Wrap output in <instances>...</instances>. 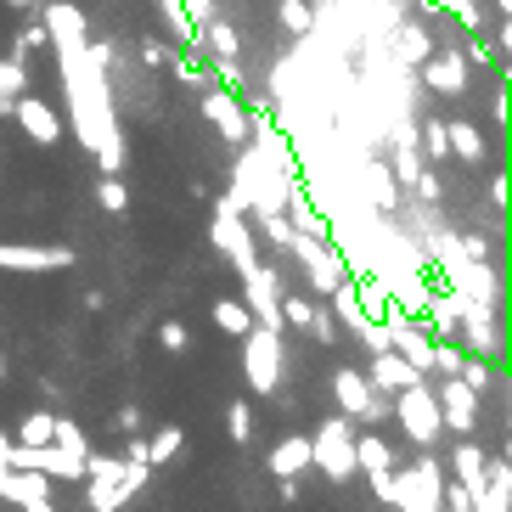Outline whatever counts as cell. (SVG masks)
<instances>
[{
    "label": "cell",
    "mask_w": 512,
    "mask_h": 512,
    "mask_svg": "<svg viewBox=\"0 0 512 512\" xmlns=\"http://www.w3.org/2000/svg\"><path fill=\"white\" fill-rule=\"evenodd\" d=\"M417 237H422V248H428V265H434L439 276H445V287H456L462 299H479V304H496V271L484 265V259H473L462 248V237H456L451 226L439 231V226H428V220H417Z\"/></svg>",
    "instance_id": "cell-1"
},
{
    "label": "cell",
    "mask_w": 512,
    "mask_h": 512,
    "mask_svg": "<svg viewBox=\"0 0 512 512\" xmlns=\"http://www.w3.org/2000/svg\"><path fill=\"white\" fill-rule=\"evenodd\" d=\"M389 417H400V434L411 439V445H422V451H434L439 439H445V417H439V400L428 383H411V389L389 394Z\"/></svg>",
    "instance_id": "cell-2"
},
{
    "label": "cell",
    "mask_w": 512,
    "mask_h": 512,
    "mask_svg": "<svg viewBox=\"0 0 512 512\" xmlns=\"http://www.w3.org/2000/svg\"><path fill=\"white\" fill-rule=\"evenodd\" d=\"M282 332H271V327H248L242 332V377H248V389L254 394H265L271 400L276 389H282Z\"/></svg>",
    "instance_id": "cell-3"
},
{
    "label": "cell",
    "mask_w": 512,
    "mask_h": 512,
    "mask_svg": "<svg viewBox=\"0 0 512 512\" xmlns=\"http://www.w3.org/2000/svg\"><path fill=\"white\" fill-rule=\"evenodd\" d=\"M310 467H321L332 484H344V479L361 473V467H355V422H349L344 411L316 428V439H310Z\"/></svg>",
    "instance_id": "cell-4"
},
{
    "label": "cell",
    "mask_w": 512,
    "mask_h": 512,
    "mask_svg": "<svg viewBox=\"0 0 512 512\" xmlns=\"http://www.w3.org/2000/svg\"><path fill=\"white\" fill-rule=\"evenodd\" d=\"M209 237L214 248L231 259V271H248L259 259V242H254V226H248V214L231 203V197H214V214H209Z\"/></svg>",
    "instance_id": "cell-5"
},
{
    "label": "cell",
    "mask_w": 512,
    "mask_h": 512,
    "mask_svg": "<svg viewBox=\"0 0 512 512\" xmlns=\"http://www.w3.org/2000/svg\"><path fill=\"white\" fill-rule=\"evenodd\" d=\"M287 254L299 259V271L310 276V293H321L327 299L332 287L349 276V265H344V254L332 248L327 237H310V231H293V242H287Z\"/></svg>",
    "instance_id": "cell-6"
},
{
    "label": "cell",
    "mask_w": 512,
    "mask_h": 512,
    "mask_svg": "<svg viewBox=\"0 0 512 512\" xmlns=\"http://www.w3.org/2000/svg\"><path fill=\"white\" fill-rule=\"evenodd\" d=\"M332 394H338V411L349 422H389V394L372 389V377L344 366V372H332Z\"/></svg>",
    "instance_id": "cell-7"
},
{
    "label": "cell",
    "mask_w": 512,
    "mask_h": 512,
    "mask_svg": "<svg viewBox=\"0 0 512 512\" xmlns=\"http://www.w3.org/2000/svg\"><path fill=\"white\" fill-rule=\"evenodd\" d=\"M439 484H445V473H439L434 456H422L417 467H400L394 473V507L400 512H439Z\"/></svg>",
    "instance_id": "cell-8"
},
{
    "label": "cell",
    "mask_w": 512,
    "mask_h": 512,
    "mask_svg": "<svg viewBox=\"0 0 512 512\" xmlns=\"http://www.w3.org/2000/svg\"><path fill=\"white\" fill-rule=\"evenodd\" d=\"M237 276H242V304H248V316H254L259 327L282 332V282H276V271L254 259V265L237 271Z\"/></svg>",
    "instance_id": "cell-9"
},
{
    "label": "cell",
    "mask_w": 512,
    "mask_h": 512,
    "mask_svg": "<svg viewBox=\"0 0 512 512\" xmlns=\"http://www.w3.org/2000/svg\"><path fill=\"white\" fill-rule=\"evenodd\" d=\"M417 74H422V85H428L434 96H445V102H456V96L467 91V57L456 46L428 51V57L417 62Z\"/></svg>",
    "instance_id": "cell-10"
},
{
    "label": "cell",
    "mask_w": 512,
    "mask_h": 512,
    "mask_svg": "<svg viewBox=\"0 0 512 512\" xmlns=\"http://www.w3.org/2000/svg\"><path fill=\"white\" fill-rule=\"evenodd\" d=\"M203 113H209V124L220 130V141H231V147L248 141V107H242L237 91H226V85H203Z\"/></svg>",
    "instance_id": "cell-11"
},
{
    "label": "cell",
    "mask_w": 512,
    "mask_h": 512,
    "mask_svg": "<svg viewBox=\"0 0 512 512\" xmlns=\"http://www.w3.org/2000/svg\"><path fill=\"white\" fill-rule=\"evenodd\" d=\"M439 400V417H445V428H456V434H473V422H479V389H467L456 372H445V383L434 389Z\"/></svg>",
    "instance_id": "cell-12"
},
{
    "label": "cell",
    "mask_w": 512,
    "mask_h": 512,
    "mask_svg": "<svg viewBox=\"0 0 512 512\" xmlns=\"http://www.w3.org/2000/svg\"><path fill=\"white\" fill-rule=\"evenodd\" d=\"M0 501H12L23 512H46L51 507V479L34 467H6L0 473Z\"/></svg>",
    "instance_id": "cell-13"
},
{
    "label": "cell",
    "mask_w": 512,
    "mask_h": 512,
    "mask_svg": "<svg viewBox=\"0 0 512 512\" xmlns=\"http://www.w3.org/2000/svg\"><path fill=\"white\" fill-rule=\"evenodd\" d=\"M456 332L467 338V349H473V355H484V361H490V355L501 349V332H496V304L467 299V304H462V321H456Z\"/></svg>",
    "instance_id": "cell-14"
},
{
    "label": "cell",
    "mask_w": 512,
    "mask_h": 512,
    "mask_svg": "<svg viewBox=\"0 0 512 512\" xmlns=\"http://www.w3.org/2000/svg\"><path fill=\"white\" fill-rule=\"evenodd\" d=\"M74 248H29V242H0V271H68Z\"/></svg>",
    "instance_id": "cell-15"
},
{
    "label": "cell",
    "mask_w": 512,
    "mask_h": 512,
    "mask_svg": "<svg viewBox=\"0 0 512 512\" xmlns=\"http://www.w3.org/2000/svg\"><path fill=\"white\" fill-rule=\"evenodd\" d=\"M17 113V124H23V136L34 141V147H51V141H62V113L46 102H34V96H12L6 102Z\"/></svg>",
    "instance_id": "cell-16"
},
{
    "label": "cell",
    "mask_w": 512,
    "mask_h": 512,
    "mask_svg": "<svg viewBox=\"0 0 512 512\" xmlns=\"http://www.w3.org/2000/svg\"><path fill=\"white\" fill-rule=\"evenodd\" d=\"M428 51H434V34L422 29V23H411V17H394V29H389V57H394V68H417Z\"/></svg>",
    "instance_id": "cell-17"
},
{
    "label": "cell",
    "mask_w": 512,
    "mask_h": 512,
    "mask_svg": "<svg viewBox=\"0 0 512 512\" xmlns=\"http://www.w3.org/2000/svg\"><path fill=\"white\" fill-rule=\"evenodd\" d=\"M40 23H46L51 46H79V40H85V12L68 6V0H46V6H40Z\"/></svg>",
    "instance_id": "cell-18"
},
{
    "label": "cell",
    "mask_w": 512,
    "mask_h": 512,
    "mask_svg": "<svg viewBox=\"0 0 512 512\" xmlns=\"http://www.w3.org/2000/svg\"><path fill=\"white\" fill-rule=\"evenodd\" d=\"M372 389H383V394H400V389H411V383H417V366L406 361V355H400V349H377L372 355Z\"/></svg>",
    "instance_id": "cell-19"
},
{
    "label": "cell",
    "mask_w": 512,
    "mask_h": 512,
    "mask_svg": "<svg viewBox=\"0 0 512 512\" xmlns=\"http://www.w3.org/2000/svg\"><path fill=\"white\" fill-rule=\"evenodd\" d=\"M462 293L456 287H428V299H422V316L434 327V338H456V321H462Z\"/></svg>",
    "instance_id": "cell-20"
},
{
    "label": "cell",
    "mask_w": 512,
    "mask_h": 512,
    "mask_svg": "<svg viewBox=\"0 0 512 512\" xmlns=\"http://www.w3.org/2000/svg\"><path fill=\"white\" fill-rule=\"evenodd\" d=\"M512 507V467L490 462L484 467V484L473 490V512H507Z\"/></svg>",
    "instance_id": "cell-21"
},
{
    "label": "cell",
    "mask_w": 512,
    "mask_h": 512,
    "mask_svg": "<svg viewBox=\"0 0 512 512\" xmlns=\"http://www.w3.org/2000/svg\"><path fill=\"white\" fill-rule=\"evenodd\" d=\"M130 496H136V490L124 484V473H91V484H85V507L91 512H113V507H124Z\"/></svg>",
    "instance_id": "cell-22"
},
{
    "label": "cell",
    "mask_w": 512,
    "mask_h": 512,
    "mask_svg": "<svg viewBox=\"0 0 512 512\" xmlns=\"http://www.w3.org/2000/svg\"><path fill=\"white\" fill-rule=\"evenodd\" d=\"M265 467H271L276 479H287V473H304V467H310V439H304V434L282 439V445L265 456Z\"/></svg>",
    "instance_id": "cell-23"
},
{
    "label": "cell",
    "mask_w": 512,
    "mask_h": 512,
    "mask_svg": "<svg viewBox=\"0 0 512 512\" xmlns=\"http://www.w3.org/2000/svg\"><path fill=\"white\" fill-rule=\"evenodd\" d=\"M361 175H366V192H372L377 209H383V214L400 209V181H394V169H389V164H377V158H372V164H366Z\"/></svg>",
    "instance_id": "cell-24"
},
{
    "label": "cell",
    "mask_w": 512,
    "mask_h": 512,
    "mask_svg": "<svg viewBox=\"0 0 512 512\" xmlns=\"http://www.w3.org/2000/svg\"><path fill=\"white\" fill-rule=\"evenodd\" d=\"M417 152H422V164H445L451 158V136H445V119H422L417 124Z\"/></svg>",
    "instance_id": "cell-25"
},
{
    "label": "cell",
    "mask_w": 512,
    "mask_h": 512,
    "mask_svg": "<svg viewBox=\"0 0 512 512\" xmlns=\"http://www.w3.org/2000/svg\"><path fill=\"white\" fill-rule=\"evenodd\" d=\"M355 467L372 473V467H394V445L377 434H355Z\"/></svg>",
    "instance_id": "cell-26"
},
{
    "label": "cell",
    "mask_w": 512,
    "mask_h": 512,
    "mask_svg": "<svg viewBox=\"0 0 512 512\" xmlns=\"http://www.w3.org/2000/svg\"><path fill=\"white\" fill-rule=\"evenodd\" d=\"M276 17H282V29L299 34V40H310V34H316V6H310V0H282V6H276Z\"/></svg>",
    "instance_id": "cell-27"
},
{
    "label": "cell",
    "mask_w": 512,
    "mask_h": 512,
    "mask_svg": "<svg viewBox=\"0 0 512 512\" xmlns=\"http://www.w3.org/2000/svg\"><path fill=\"white\" fill-rule=\"evenodd\" d=\"M209 316H214V327L231 332V338H242V332L254 327V316H248V304H242V299H214Z\"/></svg>",
    "instance_id": "cell-28"
},
{
    "label": "cell",
    "mask_w": 512,
    "mask_h": 512,
    "mask_svg": "<svg viewBox=\"0 0 512 512\" xmlns=\"http://www.w3.org/2000/svg\"><path fill=\"white\" fill-rule=\"evenodd\" d=\"M445 136H451V152H456V158H467V164H479V158H484V136H479L467 119H451V124H445Z\"/></svg>",
    "instance_id": "cell-29"
},
{
    "label": "cell",
    "mask_w": 512,
    "mask_h": 512,
    "mask_svg": "<svg viewBox=\"0 0 512 512\" xmlns=\"http://www.w3.org/2000/svg\"><path fill=\"white\" fill-rule=\"evenodd\" d=\"M484 467H490L484 445H456V479H462L467 490H479V484H484Z\"/></svg>",
    "instance_id": "cell-30"
},
{
    "label": "cell",
    "mask_w": 512,
    "mask_h": 512,
    "mask_svg": "<svg viewBox=\"0 0 512 512\" xmlns=\"http://www.w3.org/2000/svg\"><path fill=\"white\" fill-rule=\"evenodd\" d=\"M169 68H175V79H181L186 91H203V85H209V68H203V62H197V51H169Z\"/></svg>",
    "instance_id": "cell-31"
},
{
    "label": "cell",
    "mask_w": 512,
    "mask_h": 512,
    "mask_svg": "<svg viewBox=\"0 0 512 512\" xmlns=\"http://www.w3.org/2000/svg\"><path fill=\"white\" fill-rule=\"evenodd\" d=\"M181 451H186V434H181V428H158V434L147 439V462H152V467L175 462Z\"/></svg>",
    "instance_id": "cell-32"
},
{
    "label": "cell",
    "mask_w": 512,
    "mask_h": 512,
    "mask_svg": "<svg viewBox=\"0 0 512 512\" xmlns=\"http://www.w3.org/2000/svg\"><path fill=\"white\" fill-rule=\"evenodd\" d=\"M428 12H451L462 29H484V12H479V0H422Z\"/></svg>",
    "instance_id": "cell-33"
},
{
    "label": "cell",
    "mask_w": 512,
    "mask_h": 512,
    "mask_svg": "<svg viewBox=\"0 0 512 512\" xmlns=\"http://www.w3.org/2000/svg\"><path fill=\"white\" fill-rule=\"evenodd\" d=\"M96 203H102L107 214H124L130 209V186H124L119 175H102V181H96Z\"/></svg>",
    "instance_id": "cell-34"
},
{
    "label": "cell",
    "mask_w": 512,
    "mask_h": 512,
    "mask_svg": "<svg viewBox=\"0 0 512 512\" xmlns=\"http://www.w3.org/2000/svg\"><path fill=\"white\" fill-rule=\"evenodd\" d=\"M226 434H231V445H248V439H254V411L242 406V400L226 406Z\"/></svg>",
    "instance_id": "cell-35"
},
{
    "label": "cell",
    "mask_w": 512,
    "mask_h": 512,
    "mask_svg": "<svg viewBox=\"0 0 512 512\" xmlns=\"http://www.w3.org/2000/svg\"><path fill=\"white\" fill-rule=\"evenodd\" d=\"M23 85H29V68H23V57H0V96L12 102V96H23Z\"/></svg>",
    "instance_id": "cell-36"
},
{
    "label": "cell",
    "mask_w": 512,
    "mask_h": 512,
    "mask_svg": "<svg viewBox=\"0 0 512 512\" xmlns=\"http://www.w3.org/2000/svg\"><path fill=\"white\" fill-rule=\"evenodd\" d=\"M51 411H29V417H23V428H17V439H23V445H46L51 439Z\"/></svg>",
    "instance_id": "cell-37"
},
{
    "label": "cell",
    "mask_w": 512,
    "mask_h": 512,
    "mask_svg": "<svg viewBox=\"0 0 512 512\" xmlns=\"http://www.w3.org/2000/svg\"><path fill=\"white\" fill-rule=\"evenodd\" d=\"M51 445H62V451H74V456H85V451H91V445H85V434H79V428H74L68 417H57V422H51Z\"/></svg>",
    "instance_id": "cell-38"
},
{
    "label": "cell",
    "mask_w": 512,
    "mask_h": 512,
    "mask_svg": "<svg viewBox=\"0 0 512 512\" xmlns=\"http://www.w3.org/2000/svg\"><path fill=\"white\" fill-rule=\"evenodd\" d=\"M411 192H417V203H428V209H434L439 197H445V181L434 175V164H422V175L411 181Z\"/></svg>",
    "instance_id": "cell-39"
},
{
    "label": "cell",
    "mask_w": 512,
    "mask_h": 512,
    "mask_svg": "<svg viewBox=\"0 0 512 512\" xmlns=\"http://www.w3.org/2000/svg\"><path fill=\"white\" fill-rule=\"evenodd\" d=\"M456 377H462V383H467V389H490V361H484V355H473V361H467V355H462V366H456Z\"/></svg>",
    "instance_id": "cell-40"
},
{
    "label": "cell",
    "mask_w": 512,
    "mask_h": 512,
    "mask_svg": "<svg viewBox=\"0 0 512 512\" xmlns=\"http://www.w3.org/2000/svg\"><path fill=\"white\" fill-rule=\"evenodd\" d=\"M310 316H316V304H310V293L304 299H282V327H310Z\"/></svg>",
    "instance_id": "cell-41"
},
{
    "label": "cell",
    "mask_w": 512,
    "mask_h": 512,
    "mask_svg": "<svg viewBox=\"0 0 512 512\" xmlns=\"http://www.w3.org/2000/svg\"><path fill=\"white\" fill-rule=\"evenodd\" d=\"M158 344H164L169 355H186V349H192V332H186L181 321H164V327H158Z\"/></svg>",
    "instance_id": "cell-42"
},
{
    "label": "cell",
    "mask_w": 512,
    "mask_h": 512,
    "mask_svg": "<svg viewBox=\"0 0 512 512\" xmlns=\"http://www.w3.org/2000/svg\"><path fill=\"white\" fill-rule=\"evenodd\" d=\"M439 507H451V512H473V490H467L462 479H456V484H439Z\"/></svg>",
    "instance_id": "cell-43"
},
{
    "label": "cell",
    "mask_w": 512,
    "mask_h": 512,
    "mask_svg": "<svg viewBox=\"0 0 512 512\" xmlns=\"http://www.w3.org/2000/svg\"><path fill=\"white\" fill-rule=\"evenodd\" d=\"M209 79H214V85H226V91H237V96H242V74H237V57H214Z\"/></svg>",
    "instance_id": "cell-44"
},
{
    "label": "cell",
    "mask_w": 512,
    "mask_h": 512,
    "mask_svg": "<svg viewBox=\"0 0 512 512\" xmlns=\"http://www.w3.org/2000/svg\"><path fill=\"white\" fill-rule=\"evenodd\" d=\"M366 479H372V496L383 501V507H394V467H372Z\"/></svg>",
    "instance_id": "cell-45"
},
{
    "label": "cell",
    "mask_w": 512,
    "mask_h": 512,
    "mask_svg": "<svg viewBox=\"0 0 512 512\" xmlns=\"http://www.w3.org/2000/svg\"><path fill=\"white\" fill-rule=\"evenodd\" d=\"M40 46H51V40H46V23H29V29L17 34V57H29V51H40Z\"/></svg>",
    "instance_id": "cell-46"
},
{
    "label": "cell",
    "mask_w": 512,
    "mask_h": 512,
    "mask_svg": "<svg viewBox=\"0 0 512 512\" xmlns=\"http://www.w3.org/2000/svg\"><path fill=\"white\" fill-rule=\"evenodd\" d=\"M304 332H316L321 344H332V338H338V321H332L327 310H316V316H310V327H304Z\"/></svg>",
    "instance_id": "cell-47"
},
{
    "label": "cell",
    "mask_w": 512,
    "mask_h": 512,
    "mask_svg": "<svg viewBox=\"0 0 512 512\" xmlns=\"http://www.w3.org/2000/svg\"><path fill=\"white\" fill-rule=\"evenodd\" d=\"M141 62H152V68H169V46H164V40H141Z\"/></svg>",
    "instance_id": "cell-48"
},
{
    "label": "cell",
    "mask_w": 512,
    "mask_h": 512,
    "mask_svg": "<svg viewBox=\"0 0 512 512\" xmlns=\"http://www.w3.org/2000/svg\"><path fill=\"white\" fill-rule=\"evenodd\" d=\"M462 57H467V62H484V68H490V62H501V46H484V40H473Z\"/></svg>",
    "instance_id": "cell-49"
},
{
    "label": "cell",
    "mask_w": 512,
    "mask_h": 512,
    "mask_svg": "<svg viewBox=\"0 0 512 512\" xmlns=\"http://www.w3.org/2000/svg\"><path fill=\"white\" fill-rule=\"evenodd\" d=\"M113 428H119V434H141V411H136V406H119Z\"/></svg>",
    "instance_id": "cell-50"
},
{
    "label": "cell",
    "mask_w": 512,
    "mask_h": 512,
    "mask_svg": "<svg viewBox=\"0 0 512 512\" xmlns=\"http://www.w3.org/2000/svg\"><path fill=\"white\" fill-rule=\"evenodd\" d=\"M456 237H462V231H456ZM462 248L473 259H484V265H490V242H484V237H462Z\"/></svg>",
    "instance_id": "cell-51"
},
{
    "label": "cell",
    "mask_w": 512,
    "mask_h": 512,
    "mask_svg": "<svg viewBox=\"0 0 512 512\" xmlns=\"http://www.w3.org/2000/svg\"><path fill=\"white\" fill-rule=\"evenodd\" d=\"M490 197H496V209H507V175H490Z\"/></svg>",
    "instance_id": "cell-52"
},
{
    "label": "cell",
    "mask_w": 512,
    "mask_h": 512,
    "mask_svg": "<svg viewBox=\"0 0 512 512\" xmlns=\"http://www.w3.org/2000/svg\"><path fill=\"white\" fill-rule=\"evenodd\" d=\"M6 6H17V12H40L46 0H6Z\"/></svg>",
    "instance_id": "cell-53"
},
{
    "label": "cell",
    "mask_w": 512,
    "mask_h": 512,
    "mask_svg": "<svg viewBox=\"0 0 512 512\" xmlns=\"http://www.w3.org/2000/svg\"><path fill=\"white\" fill-rule=\"evenodd\" d=\"M6 445H12V439H6V428H0V456H6Z\"/></svg>",
    "instance_id": "cell-54"
},
{
    "label": "cell",
    "mask_w": 512,
    "mask_h": 512,
    "mask_svg": "<svg viewBox=\"0 0 512 512\" xmlns=\"http://www.w3.org/2000/svg\"><path fill=\"white\" fill-rule=\"evenodd\" d=\"M0 377H6V349H0Z\"/></svg>",
    "instance_id": "cell-55"
},
{
    "label": "cell",
    "mask_w": 512,
    "mask_h": 512,
    "mask_svg": "<svg viewBox=\"0 0 512 512\" xmlns=\"http://www.w3.org/2000/svg\"><path fill=\"white\" fill-rule=\"evenodd\" d=\"M496 6H501V12H512V0H496Z\"/></svg>",
    "instance_id": "cell-56"
},
{
    "label": "cell",
    "mask_w": 512,
    "mask_h": 512,
    "mask_svg": "<svg viewBox=\"0 0 512 512\" xmlns=\"http://www.w3.org/2000/svg\"><path fill=\"white\" fill-rule=\"evenodd\" d=\"M0 113H6V96H0Z\"/></svg>",
    "instance_id": "cell-57"
},
{
    "label": "cell",
    "mask_w": 512,
    "mask_h": 512,
    "mask_svg": "<svg viewBox=\"0 0 512 512\" xmlns=\"http://www.w3.org/2000/svg\"><path fill=\"white\" fill-rule=\"evenodd\" d=\"M0 473H6V456H0Z\"/></svg>",
    "instance_id": "cell-58"
}]
</instances>
